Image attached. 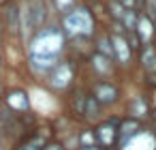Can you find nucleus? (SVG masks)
Masks as SVG:
<instances>
[{
	"mask_svg": "<svg viewBox=\"0 0 156 150\" xmlns=\"http://www.w3.org/2000/svg\"><path fill=\"white\" fill-rule=\"evenodd\" d=\"M115 97H118V90L113 86H109V84H98L96 86V99L101 103H113Z\"/></svg>",
	"mask_w": 156,
	"mask_h": 150,
	"instance_id": "7ed1b4c3",
	"label": "nucleus"
},
{
	"mask_svg": "<svg viewBox=\"0 0 156 150\" xmlns=\"http://www.w3.org/2000/svg\"><path fill=\"white\" fill-rule=\"evenodd\" d=\"M47 150H60V148H58V146H49Z\"/></svg>",
	"mask_w": 156,
	"mask_h": 150,
	"instance_id": "4468645a",
	"label": "nucleus"
},
{
	"mask_svg": "<svg viewBox=\"0 0 156 150\" xmlns=\"http://www.w3.org/2000/svg\"><path fill=\"white\" fill-rule=\"evenodd\" d=\"M60 45H62V39H60V35L56 30H43V32H39V37L32 43L37 56H51V54H56L60 49Z\"/></svg>",
	"mask_w": 156,
	"mask_h": 150,
	"instance_id": "f257e3e1",
	"label": "nucleus"
},
{
	"mask_svg": "<svg viewBox=\"0 0 156 150\" xmlns=\"http://www.w3.org/2000/svg\"><path fill=\"white\" fill-rule=\"evenodd\" d=\"M101 49H105V54H111V47H109L107 39H101Z\"/></svg>",
	"mask_w": 156,
	"mask_h": 150,
	"instance_id": "f8f14e48",
	"label": "nucleus"
},
{
	"mask_svg": "<svg viewBox=\"0 0 156 150\" xmlns=\"http://www.w3.org/2000/svg\"><path fill=\"white\" fill-rule=\"evenodd\" d=\"M124 22H126V28L128 30H135L137 28V13L135 11H126L124 13Z\"/></svg>",
	"mask_w": 156,
	"mask_h": 150,
	"instance_id": "423d86ee",
	"label": "nucleus"
},
{
	"mask_svg": "<svg viewBox=\"0 0 156 150\" xmlns=\"http://www.w3.org/2000/svg\"><path fill=\"white\" fill-rule=\"evenodd\" d=\"M109 7L113 9V15H115V17H120V20L124 17V13H126V11L122 9V5H118V2H115V0H111V2H109Z\"/></svg>",
	"mask_w": 156,
	"mask_h": 150,
	"instance_id": "9d476101",
	"label": "nucleus"
},
{
	"mask_svg": "<svg viewBox=\"0 0 156 150\" xmlns=\"http://www.w3.org/2000/svg\"><path fill=\"white\" fill-rule=\"evenodd\" d=\"M150 5H152V9L156 11V0H150Z\"/></svg>",
	"mask_w": 156,
	"mask_h": 150,
	"instance_id": "ddd939ff",
	"label": "nucleus"
},
{
	"mask_svg": "<svg viewBox=\"0 0 156 150\" xmlns=\"http://www.w3.org/2000/svg\"><path fill=\"white\" fill-rule=\"evenodd\" d=\"M139 26H141V35H143V37H150V32H152V30H150V22H147L145 17L141 20V24H139Z\"/></svg>",
	"mask_w": 156,
	"mask_h": 150,
	"instance_id": "9b49d317",
	"label": "nucleus"
},
{
	"mask_svg": "<svg viewBox=\"0 0 156 150\" xmlns=\"http://www.w3.org/2000/svg\"><path fill=\"white\" fill-rule=\"evenodd\" d=\"M98 137H101V139L105 137V144H111V137H113V131H111L109 126H101V129H98Z\"/></svg>",
	"mask_w": 156,
	"mask_h": 150,
	"instance_id": "6e6552de",
	"label": "nucleus"
},
{
	"mask_svg": "<svg viewBox=\"0 0 156 150\" xmlns=\"http://www.w3.org/2000/svg\"><path fill=\"white\" fill-rule=\"evenodd\" d=\"M64 26H66L69 37H73V35H77V32H88L90 26H92V22H90L88 13H86L83 9H79L77 13H71V15L64 20Z\"/></svg>",
	"mask_w": 156,
	"mask_h": 150,
	"instance_id": "f03ea898",
	"label": "nucleus"
},
{
	"mask_svg": "<svg viewBox=\"0 0 156 150\" xmlns=\"http://www.w3.org/2000/svg\"><path fill=\"white\" fill-rule=\"evenodd\" d=\"M113 45H115V47H113V49H115V54L126 62V60H128V56H130V54H128V43H126L124 39H120V37H113Z\"/></svg>",
	"mask_w": 156,
	"mask_h": 150,
	"instance_id": "39448f33",
	"label": "nucleus"
},
{
	"mask_svg": "<svg viewBox=\"0 0 156 150\" xmlns=\"http://www.w3.org/2000/svg\"><path fill=\"white\" fill-rule=\"evenodd\" d=\"M137 129H139V124H137V122H126V124H124V131H122L124 139H126L128 135H133V133H135Z\"/></svg>",
	"mask_w": 156,
	"mask_h": 150,
	"instance_id": "1a4fd4ad",
	"label": "nucleus"
},
{
	"mask_svg": "<svg viewBox=\"0 0 156 150\" xmlns=\"http://www.w3.org/2000/svg\"><path fill=\"white\" fill-rule=\"evenodd\" d=\"M71 79V69L69 67H64V64H60L56 71H54V75H51V84L54 86H58V88H62V86H66V82Z\"/></svg>",
	"mask_w": 156,
	"mask_h": 150,
	"instance_id": "20e7f679",
	"label": "nucleus"
},
{
	"mask_svg": "<svg viewBox=\"0 0 156 150\" xmlns=\"http://www.w3.org/2000/svg\"><path fill=\"white\" fill-rule=\"evenodd\" d=\"M22 97H24V94H22V92H13V94H11V99H9V101H11V103H13V105H17V103H20V107H22V109H26V107H28V103H26V101H24V99H22Z\"/></svg>",
	"mask_w": 156,
	"mask_h": 150,
	"instance_id": "0eeeda50",
	"label": "nucleus"
}]
</instances>
